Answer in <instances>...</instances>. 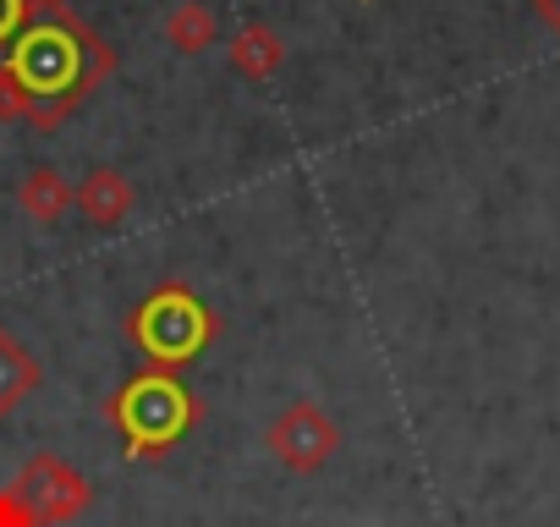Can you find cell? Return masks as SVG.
Instances as JSON below:
<instances>
[{"mask_svg": "<svg viewBox=\"0 0 560 527\" xmlns=\"http://www.w3.org/2000/svg\"><path fill=\"white\" fill-rule=\"evenodd\" d=\"M110 423L121 429L127 456H165L198 423V401L171 374H143L110 401Z\"/></svg>", "mask_w": 560, "mask_h": 527, "instance_id": "cell-1", "label": "cell"}, {"mask_svg": "<svg viewBox=\"0 0 560 527\" xmlns=\"http://www.w3.org/2000/svg\"><path fill=\"white\" fill-rule=\"evenodd\" d=\"M7 78L28 99H56L83 83V39L67 23H34L7 56Z\"/></svg>", "mask_w": 560, "mask_h": 527, "instance_id": "cell-2", "label": "cell"}, {"mask_svg": "<svg viewBox=\"0 0 560 527\" xmlns=\"http://www.w3.org/2000/svg\"><path fill=\"white\" fill-rule=\"evenodd\" d=\"M127 330L143 341V352H149L160 368H171V363L198 358V347L214 336V319H209V308H203L187 286H160V292L138 308V319H127Z\"/></svg>", "mask_w": 560, "mask_h": 527, "instance_id": "cell-3", "label": "cell"}, {"mask_svg": "<svg viewBox=\"0 0 560 527\" xmlns=\"http://www.w3.org/2000/svg\"><path fill=\"white\" fill-rule=\"evenodd\" d=\"M264 445H269V456L287 472H319L341 450V429H336V418L319 401H292L287 412L269 423Z\"/></svg>", "mask_w": 560, "mask_h": 527, "instance_id": "cell-4", "label": "cell"}, {"mask_svg": "<svg viewBox=\"0 0 560 527\" xmlns=\"http://www.w3.org/2000/svg\"><path fill=\"white\" fill-rule=\"evenodd\" d=\"M18 489L34 500V511H39L45 527L78 522V516L89 511V500H94L89 478H83L78 467H67L61 456H34V461L18 472Z\"/></svg>", "mask_w": 560, "mask_h": 527, "instance_id": "cell-5", "label": "cell"}, {"mask_svg": "<svg viewBox=\"0 0 560 527\" xmlns=\"http://www.w3.org/2000/svg\"><path fill=\"white\" fill-rule=\"evenodd\" d=\"M45 385V368H39V358L12 336V330H0V418H12L34 390Z\"/></svg>", "mask_w": 560, "mask_h": 527, "instance_id": "cell-6", "label": "cell"}, {"mask_svg": "<svg viewBox=\"0 0 560 527\" xmlns=\"http://www.w3.org/2000/svg\"><path fill=\"white\" fill-rule=\"evenodd\" d=\"M78 203H83V214H89L94 225H121V214L132 209V187H127L116 171H94V176L83 181Z\"/></svg>", "mask_w": 560, "mask_h": 527, "instance_id": "cell-7", "label": "cell"}, {"mask_svg": "<svg viewBox=\"0 0 560 527\" xmlns=\"http://www.w3.org/2000/svg\"><path fill=\"white\" fill-rule=\"evenodd\" d=\"M23 203H28V214L34 220H61L67 214V187H61V176L56 171H34V181H28V192H23Z\"/></svg>", "mask_w": 560, "mask_h": 527, "instance_id": "cell-8", "label": "cell"}, {"mask_svg": "<svg viewBox=\"0 0 560 527\" xmlns=\"http://www.w3.org/2000/svg\"><path fill=\"white\" fill-rule=\"evenodd\" d=\"M0 527H45L39 522V511H34V500L18 489V478L0 489Z\"/></svg>", "mask_w": 560, "mask_h": 527, "instance_id": "cell-9", "label": "cell"}, {"mask_svg": "<svg viewBox=\"0 0 560 527\" xmlns=\"http://www.w3.org/2000/svg\"><path fill=\"white\" fill-rule=\"evenodd\" d=\"M23 23V0H0V45L12 39V28Z\"/></svg>", "mask_w": 560, "mask_h": 527, "instance_id": "cell-10", "label": "cell"}]
</instances>
